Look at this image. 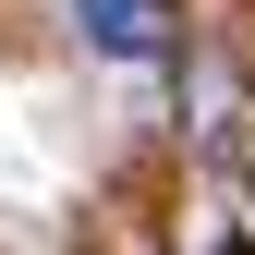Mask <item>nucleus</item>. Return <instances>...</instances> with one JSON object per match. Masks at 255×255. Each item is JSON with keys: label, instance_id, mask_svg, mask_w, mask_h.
I'll list each match as a JSON object with an SVG mask.
<instances>
[{"label": "nucleus", "instance_id": "1", "mask_svg": "<svg viewBox=\"0 0 255 255\" xmlns=\"http://www.w3.org/2000/svg\"><path fill=\"white\" fill-rule=\"evenodd\" d=\"M73 24H85V49H110V61L158 49V0H73Z\"/></svg>", "mask_w": 255, "mask_h": 255}]
</instances>
